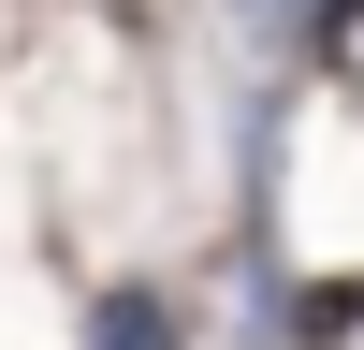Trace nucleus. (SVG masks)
Masks as SVG:
<instances>
[{
  "instance_id": "1",
  "label": "nucleus",
  "mask_w": 364,
  "mask_h": 350,
  "mask_svg": "<svg viewBox=\"0 0 364 350\" xmlns=\"http://www.w3.org/2000/svg\"><path fill=\"white\" fill-rule=\"evenodd\" d=\"M87 350H175V321H161V292H117V307H102V336H87Z\"/></svg>"
},
{
  "instance_id": "2",
  "label": "nucleus",
  "mask_w": 364,
  "mask_h": 350,
  "mask_svg": "<svg viewBox=\"0 0 364 350\" xmlns=\"http://www.w3.org/2000/svg\"><path fill=\"white\" fill-rule=\"evenodd\" d=\"M321 29H336V44H364V0H336V15H321Z\"/></svg>"
}]
</instances>
